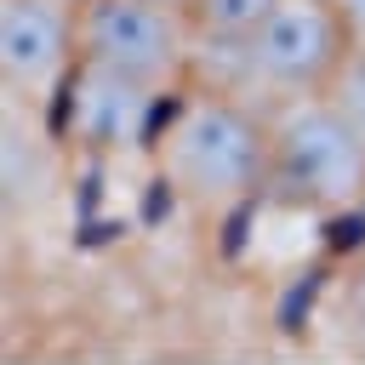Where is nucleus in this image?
Here are the masks:
<instances>
[{"label": "nucleus", "instance_id": "f257e3e1", "mask_svg": "<svg viewBox=\"0 0 365 365\" xmlns=\"http://www.w3.org/2000/svg\"><path fill=\"white\" fill-rule=\"evenodd\" d=\"M154 177L194 211L228 217L268 194V120L262 103L211 91V86H177L154 143H148Z\"/></svg>", "mask_w": 365, "mask_h": 365}, {"label": "nucleus", "instance_id": "f03ea898", "mask_svg": "<svg viewBox=\"0 0 365 365\" xmlns=\"http://www.w3.org/2000/svg\"><path fill=\"white\" fill-rule=\"evenodd\" d=\"M268 120V200L297 211H365V143L325 91H291L262 108Z\"/></svg>", "mask_w": 365, "mask_h": 365}, {"label": "nucleus", "instance_id": "7ed1b4c3", "mask_svg": "<svg viewBox=\"0 0 365 365\" xmlns=\"http://www.w3.org/2000/svg\"><path fill=\"white\" fill-rule=\"evenodd\" d=\"M80 63L177 91L188 86L194 23L165 0H80Z\"/></svg>", "mask_w": 365, "mask_h": 365}, {"label": "nucleus", "instance_id": "20e7f679", "mask_svg": "<svg viewBox=\"0 0 365 365\" xmlns=\"http://www.w3.org/2000/svg\"><path fill=\"white\" fill-rule=\"evenodd\" d=\"M354 46H359V34L336 0H279L245 34V51H251V68H257L268 103L291 97V91H325Z\"/></svg>", "mask_w": 365, "mask_h": 365}, {"label": "nucleus", "instance_id": "39448f33", "mask_svg": "<svg viewBox=\"0 0 365 365\" xmlns=\"http://www.w3.org/2000/svg\"><path fill=\"white\" fill-rule=\"evenodd\" d=\"M74 68H80V0H0L6 103L51 114Z\"/></svg>", "mask_w": 365, "mask_h": 365}, {"label": "nucleus", "instance_id": "423d86ee", "mask_svg": "<svg viewBox=\"0 0 365 365\" xmlns=\"http://www.w3.org/2000/svg\"><path fill=\"white\" fill-rule=\"evenodd\" d=\"M171 91H154L143 80H125L114 68H91L80 63L51 108L57 143L86 148V154H125V148H148L154 125L165 114Z\"/></svg>", "mask_w": 365, "mask_h": 365}, {"label": "nucleus", "instance_id": "0eeeda50", "mask_svg": "<svg viewBox=\"0 0 365 365\" xmlns=\"http://www.w3.org/2000/svg\"><path fill=\"white\" fill-rule=\"evenodd\" d=\"M279 0H188V23L205 40H245Z\"/></svg>", "mask_w": 365, "mask_h": 365}, {"label": "nucleus", "instance_id": "6e6552de", "mask_svg": "<svg viewBox=\"0 0 365 365\" xmlns=\"http://www.w3.org/2000/svg\"><path fill=\"white\" fill-rule=\"evenodd\" d=\"M325 97H331V108L354 125V137L365 143V40L348 51V63L331 74V86H325Z\"/></svg>", "mask_w": 365, "mask_h": 365}, {"label": "nucleus", "instance_id": "1a4fd4ad", "mask_svg": "<svg viewBox=\"0 0 365 365\" xmlns=\"http://www.w3.org/2000/svg\"><path fill=\"white\" fill-rule=\"evenodd\" d=\"M336 297H342V314H348L354 336L365 342V245L348 257V268H342V279H336Z\"/></svg>", "mask_w": 365, "mask_h": 365}, {"label": "nucleus", "instance_id": "9d476101", "mask_svg": "<svg viewBox=\"0 0 365 365\" xmlns=\"http://www.w3.org/2000/svg\"><path fill=\"white\" fill-rule=\"evenodd\" d=\"M336 6H342V17L354 23V34L365 40V0H336Z\"/></svg>", "mask_w": 365, "mask_h": 365}, {"label": "nucleus", "instance_id": "9b49d317", "mask_svg": "<svg viewBox=\"0 0 365 365\" xmlns=\"http://www.w3.org/2000/svg\"><path fill=\"white\" fill-rule=\"evenodd\" d=\"M165 6H182V11H188V0H165Z\"/></svg>", "mask_w": 365, "mask_h": 365}, {"label": "nucleus", "instance_id": "f8f14e48", "mask_svg": "<svg viewBox=\"0 0 365 365\" xmlns=\"http://www.w3.org/2000/svg\"><path fill=\"white\" fill-rule=\"evenodd\" d=\"M359 217H365V211H359Z\"/></svg>", "mask_w": 365, "mask_h": 365}]
</instances>
